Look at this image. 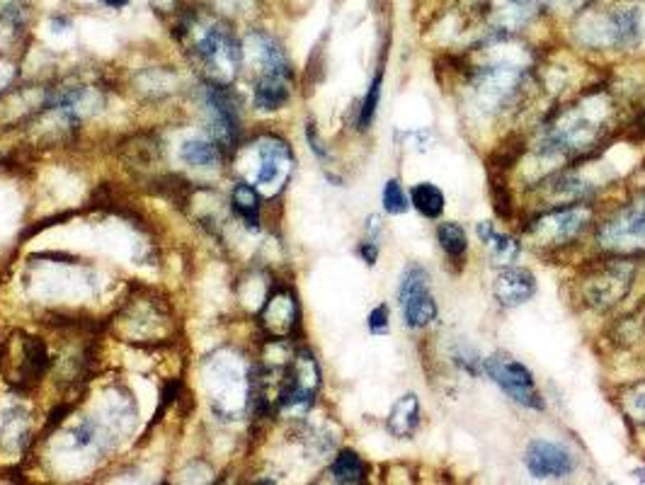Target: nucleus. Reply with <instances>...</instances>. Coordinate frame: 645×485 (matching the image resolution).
I'll use <instances>...</instances> for the list:
<instances>
[{"instance_id":"obj_1","label":"nucleus","mask_w":645,"mask_h":485,"mask_svg":"<svg viewBox=\"0 0 645 485\" xmlns=\"http://www.w3.org/2000/svg\"><path fill=\"white\" fill-rule=\"evenodd\" d=\"M192 61L197 71L209 80V86L228 88L238 78L243 66V49L228 30V25L216 18H197L187 30Z\"/></svg>"},{"instance_id":"obj_2","label":"nucleus","mask_w":645,"mask_h":485,"mask_svg":"<svg viewBox=\"0 0 645 485\" xmlns=\"http://www.w3.org/2000/svg\"><path fill=\"white\" fill-rule=\"evenodd\" d=\"M486 371L488 377L502 388V394L510 396L515 404L534 410L544 408V400L537 384H534L531 371L525 365H519L517 359L507 355H492L486 359Z\"/></svg>"},{"instance_id":"obj_3","label":"nucleus","mask_w":645,"mask_h":485,"mask_svg":"<svg viewBox=\"0 0 645 485\" xmlns=\"http://www.w3.org/2000/svg\"><path fill=\"white\" fill-rule=\"evenodd\" d=\"M257 168H255V185L263 190L267 197L284 190L286 180L294 171V154L277 136H263L255 144Z\"/></svg>"},{"instance_id":"obj_4","label":"nucleus","mask_w":645,"mask_h":485,"mask_svg":"<svg viewBox=\"0 0 645 485\" xmlns=\"http://www.w3.org/2000/svg\"><path fill=\"white\" fill-rule=\"evenodd\" d=\"M321 386V371L311 352H299L290 369L284 371V381L280 386V408L282 410H304L313 404Z\"/></svg>"},{"instance_id":"obj_5","label":"nucleus","mask_w":645,"mask_h":485,"mask_svg":"<svg viewBox=\"0 0 645 485\" xmlns=\"http://www.w3.org/2000/svg\"><path fill=\"white\" fill-rule=\"evenodd\" d=\"M408 328H428L437 318V303L430 294V277L422 268H408L398 291Z\"/></svg>"},{"instance_id":"obj_6","label":"nucleus","mask_w":645,"mask_h":485,"mask_svg":"<svg viewBox=\"0 0 645 485\" xmlns=\"http://www.w3.org/2000/svg\"><path fill=\"white\" fill-rule=\"evenodd\" d=\"M587 221H589V212L580 210V206L556 210L534 221L531 235L544 245H560V243L573 241L575 235L585 229Z\"/></svg>"},{"instance_id":"obj_7","label":"nucleus","mask_w":645,"mask_h":485,"mask_svg":"<svg viewBox=\"0 0 645 485\" xmlns=\"http://www.w3.org/2000/svg\"><path fill=\"white\" fill-rule=\"evenodd\" d=\"M599 241L609 248L645 245V197L628 204L609 224H604L599 231Z\"/></svg>"},{"instance_id":"obj_8","label":"nucleus","mask_w":645,"mask_h":485,"mask_svg":"<svg viewBox=\"0 0 645 485\" xmlns=\"http://www.w3.org/2000/svg\"><path fill=\"white\" fill-rule=\"evenodd\" d=\"M525 464L534 478H563L568 476L575 466L573 454L566 447L546 439L531 442L527 447Z\"/></svg>"},{"instance_id":"obj_9","label":"nucleus","mask_w":645,"mask_h":485,"mask_svg":"<svg viewBox=\"0 0 645 485\" xmlns=\"http://www.w3.org/2000/svg\"><path fill=\"white\" fill-rule=\"evenodd\" d=\"M260 323L265 332L274 340L290 338L299 326V303L290 289H277L267 299L263 313H260Z\"/></svg>"},{"instance_id":"obj_10","label":"nucleus","mask_w":645,"mask_h":485,"mask_svg":"<svg viewBox=\"0 0 645 485\" xmlns=\"http://www.w3.org/2000/svg\"><path fill=\"white\" fill-rule=\"evenodd\" d=\"M207 107H209V119H212V132L218 148H233L238 142V113L233 103L228 100V95L224 88L209 86L207 95Z\"/></svg>"},{"instance_id":"obj_11","label":"nucleus","mask_w":645,"mask_h":485,"mask_svg":"<svg viewBox=\"0 0 645 485\" xmlns=\"http://www.w3.org/2000/svg\"><path fill=\"white\" fill-rule=\"evenodd\" d=\"M492 291H496V299L502 303V307L515 309L534 297V291H537V280H534V274L529 270L510 268L500 272V277L496 280V289Z\"/></svg>"},{"instance_id":"obj_12","label":"nucleus","mask_w":645,"mask_h":485,"mask_svg":"<svg viewBox=\"0 0 645 485\" xmlns=\"http://www.w3.org/2000/svg\"><path fill=\"white\" fill-rule=\"evenodd\" d=\"M290 76L292 71H267L260 74L255 83V105L263 113H274L290 100Z\"/></svg>"},{"instance_id":"obj_13","label":"nucleus","mask_w":645,"mask_h":485,"mask_svg":"<svg viewBox=\"0 0 645 485\" xmlns=\"http://www.w3.org/2000/svg\"><path fill=\"white\" fill-rule=\"evenodd\" d=\"M641 35V12L636 8L614 10L604 20V39L607 45H631Z\"/></svg>"},{"instance_id":"obj_14","label":"nucleus","mask_w":645,"mask_h":485,"mask_svg":"<svg viewBox=\"0 0 645 485\" xmlns=\"http://www.w3.org/2000/svg\"><path fill=\"white\" fill-rule=\"evenodd\" d=\"M418 420H420L418 396H416V394H405L403 398H398L395 406L391 408V415H389V429H391V435L401 437V439L410 437V435L416 433Z\"/></svg>"},{"instance_id":"obj_15","label":"nucleus","mask_w":645,"mask_h":485,"mask_svg":"<svg viewBox=\"0 0 645 485\" xmlns=\"http://www.w3.org/2000/svg\"><path fill=\"white\" fill-rule=\"evenodd\" d=\"M478 235H480V241L486 243L490 258L496 260L498 265H510V262H515V258L519 255L517 241L510 239V235L498 233L496 229H492V224H488V221L478 224Z\"/></svg>"},{"instance_id":"obj_16","label":"nucleus","mask_w":645,"mask_h":485,"mask_svg":"<svg viewBox=\"0 0 645 485\" xmlns=\"http://www.w3.org/2000/svg\"><path fill=\"white\" fill-rule=\"evenodd\" d=\"M410 202H413L416 210L428 219H437L444 212V194L430 183H420L410 190Z\"/></svg>"},{"instance_id":"obj_17","label":"nucleus","mask_w":645,"mask_h":485,"mask_svg":"<svg viewBox=\"0 0 645 485\" xmlns=\"http://www.w3.org/2000/svg\"><path fill=\"white\" fill-rule=\"evenodd\" d=\"M331 476L335 483H348V485H354V483H362L364 476H367V466L364 462L360 459V454H354V452H340L335 456V462L331 466Z\"/></svg>"},{"instance_id":"obj_18","label":"nucleus","mask_w":645,"mask_h":485,"mask_svg":"<svg viewBox=\"0 0 645 485\" xmlns=\"http://www.w3.org/2000/svg\"><path fill=\"white\" fill-rule=\"evenodd\" d=\"M183 161L192 168H214V165L222 161V148L214 142H202V138H195V142H187L183 146Z\"/></svg>"},{"instance_id":"obj_19","label":"nucleus","mask_w":645,"mask_h":485,"mask_svg":"<svg viewBox=\"0 0 645 485\" xmlns=\"http://www.w3.org/2000/svg\"><path fill=\"white\" fill-rule=\"evenodd\" d=\"M233 210L248 224L251 229H257L260 224V194L253 185L241 183L233 190Z\"/></svg>"},{"instance_id":"obj_20","label":"nucleus","mask_w":645,"mask_h":485,"mask_svg":"<svg viewBox=\"0 0 645 485\" xmlns=\"http://www.w3.org/2000/svg\"><path fill=\"white\" fill-rule=\"evenodd\" d=\"M437 241L442 245V251L449 258H461L469 248V239H466V231L459 224H442L437 229Z\"/></svg>"},{"instance_id":"obj_21","label":"nucleus","mask_w":645,"mask_h":485,"mask_svg":"<svg viewBox=\"0 0 645 485\" xmlns=\"http://www.w3.org/2000/svg\"><path fill=\"white\" fill-rule=\"evenodd\" d=\"M383 210H387L389 214L408 212V197L403 194L398 180H389L387 187H383Z\"/></svg>"},{"instance_id":"obj_22","label":"nucleus","mask_w":645,"mask_h":485,"mask_svg":"<svg viewBox=\"0 0 645 485\" xmlns=\"http://www.w3.org/2000/svg\"><path fill=\"white\" fill-rule=\"evenodd\" d=\"M379 95H381V74L374 78L372 86H369V93L362 103V115H360V129H369V124H372L374 115H377V107H379Z\"/></svg>"},{"instance_id":"obj_23","label":"nucleus","mask_w":645,"mask_h":485,"mask_svg":"<svg viewBox=\"0 0 645 485\" xmlns=\"http://www.w3.org/2000/svg\"><path fill=\"white\" fill-rule=\"evenodd\" d=\"M369 330H372L374 336H383V332H389V309L387 307H377L372 313H369Z\"/></svg>"},{"instance_id":"obj_24","label":"nucleus","mask_w":645,"mask_h":485,"mask_svg":"<svg viewBox=\"0 0 645 485\" xmlns=\"http://www.w3.org/2000/svg\"><path fill=\"white\" fill-rule=\"evenodd\" d=\"M360 253H362V258L367 260V265H374V262H377V255H379V251H377V245H374V243H364Z\"/></svg>"},{"instance_id":"obj_25","label":"nucleus","mask_w":645,"mask_h":485,"mask_svg":"<svg viewBox=\"0 0 645 485\" xmlns=\"http://www.w3.org/2000/svg\"><path fill=\"white\" fill-rule=\"evenodd\" d=\"M306 136H309V142H311V148L315 151V154H319V156H325V148H323V146H321V142H319V134H315V129H313V124H311V127H309Z\"/></svg>"},{"instance_id":"obj_26","label":"nucleus","mask_w":645,"mask_h":485,"mask_svg":"<svg viewBox=\"0 0 645 485\" xmlns=\"http://www.w3.org/2000/svg\"><path fill=\"white\" fill-rule=\"evenodd\" d=\"M554 3L560 8H578L585 3V0H554Z\"/></svg>"},{"instance_id":"obj_27","label":"nucleus","mask_w":645,"mask_h":485,"mask_svg":"<svg viewBox=\"0 0 645 485\" xmlns=\"http://www.w3.org/2000/svg\"><path fill=\"white\" fill-rule=\"evenodd\" d=\"M105 6H109V8H125L129 0H102Z\"/></svg>"}]
</instances>
